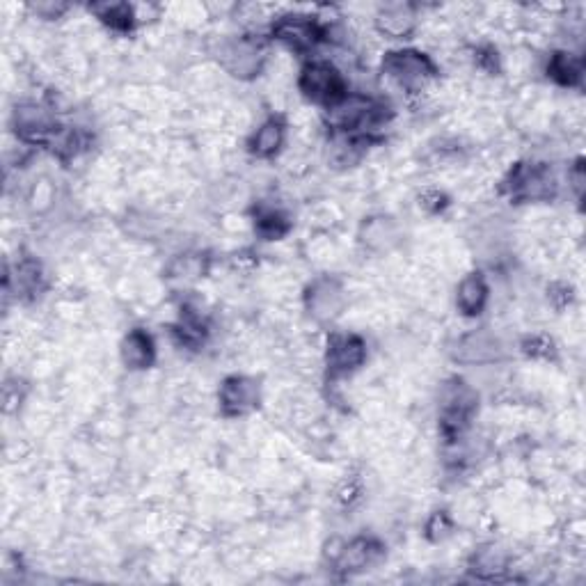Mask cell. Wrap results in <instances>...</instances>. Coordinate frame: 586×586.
<instances>
[{
  "instance_id": "cell-18",
  "label": "cell",
  "mask_w": 586,
  "mask_h": 586,
  "mask_svg": "<svg viewBox=\"0 0 586 586\" xmlns=\"http://www.w3.org/2000/svg\"><path fill=\"white\" fill-rule=\"evenodd\" d=\"M90 10L108 30H113L117 35H126L136 28L138 23V10L129 3H104V5H92Z\"/></svg>"
},
{
  "instance_id": "cell-2",
  "label": "cell",
  "mask_w": 586,
  "mask_h": 586,
  "mask_svg": "<svg viewBox=\"0 0 586 586\" xmlns=\"http://www.w3.org/2000/svg\"><path fill=\"white\" fill-rule=\"evenodd\" d=\"M380 69H383V76L387 81L401 87L408 94L422 92L426 85L438 78V65L431 60V55L415 49L385 53Z\"/></svg>"
},
{
  "instance_id": "cell-21",
  "label": "cell",
  "mask_w": 586,
  "mask_h": 586,
  "mask_svg": "<svg viewBox=\"0 0 586 586\" xmlns=\"http://www.w3.org/2000/svg\"><path fill=\"white\" fill-rule=\"evenodd\" d=\"M209 273V257L202 252H186L172 259L168 266V277L177 282H195Z\"/></svg>"
},
{
  "instance_id": "cell-4",
  "label": "cell",
  "mask_w": 586,
  "mask_h": 586,
  "mask_svg": "<svg viewBox=\"0 0 586 586\" xmlns=\"http://www.w3.org/2000/svg\"><path fill=\"white\" fill-rule=\"evenodd\" d=\"M298 90L307 101L328 110L330 106H335L337 101H342L346 97L348 83L342 71L332 65V62L312 60L300 69Z\"/></svg>"
},
{
  "instance_id": "cell-10",
  "label": "cell",
  "mask_w": 586,
  "mask_h": 586,
  "mask_svg": "<svg viewBox=\"0 0 586 586\" xmlns=\"http://www.w3.org/2000/svg\"><path fill=\"white\" fill-rule=\"evenodd\" d=\"M506 355L502 339L488 328H479L458 337L451 346V358L458 364H493Z\"/></svg>"
},
{
  "instance_id": "cell-14",
  "label": "cell",
  "mask_w": 586,
  "mask_h": 586,
  "mask_svg": "<svg viewBox=\"0 0 586 586\" xmlns=\"http://www.w3.org/2000/svg\"><path fill=\"white\" fill-rule=\"evenodd\" d=\"M287 122L280 115H271L266 122H261L259 129L252 133L248 140V152L261 158V161H268L282 152L284 142H287Z\"/></svg>"
},
{
  "instance_id": "cell-23",
  "label": "cell",
  "mask_w": 586,
  "mask_h": 586,
  "mask_svg": "<svg viewBox=\"0 0 586 586\" xmlns=\"http://www.w3.org/2000/svg\"><path fill=\"white\" fill-rule=\"evenodd\" d=\"M174 335L179 337V342L188 346V348H200L204 342H207L209 337V326L207 321L202 319L200 314L195 310H186L181 312V319L177 323V328H174Z\"/></svg>"
},
{
  "instance_id": "cell-17",
  "label": "cell",
  "mask_w": 586,
  "mask_h": 586,
  "mask_svg": "<svg viewBox=\"0 0 586 586\" xmlns=\"http://www.w3.org/2000/svg\"><path fill=\"white\" fill-rule=\"evenodd\" d=\"M490 298V287L486 275L474 271L465 275L456 289V307L463 316H479L483 314Z\"/></svg>"
},
{
  "instance_id": "cell-27",
  "label": "cell",
  "mask_w": 586,
  "mask_h": 586,
  "mask_svg": "<svg viewBox=\"0 0 586 586\" xmlns=\"http://www.w3.org/2000/svg\"><path fill=\"white\" fill-rule=\"evenodd\" d=\"M30 10H33L37 17H42V19H60L62 14L69 10V5H65V3H35V5H30Z\"/></svg>"
},
{
  "instance_id": "cell-15",
  "label": "cell",
  "mask_w": 586,
  "mask_h": 586,
  "mask_svg": "<svg viewBox=\"0 0 586 586\" xmlns=\"http://www.w3.org/2000/svg\"><path fill=\"white\" fill-rule=\"evenodd\" d=\"M380 557H383V545L376 538L358 536L339 550L335 564L339 570H346V573H360V570L374 566Z\"/></svg>"
},
{
  "instance_id": "cell-13",
  "label": "cell",
  "mask_w": 586,
  "mask_h": 586,
  "mask_svg": "<svg viewBox=\"0 0 586 586\" xmlns=\"http://www.w3.org/2000/svg\"><path fill=\"white\" fill-rule=\"evenodd\" d=\"M399 239L401 229L397 220L390 216H371L360 227V243L369 252H376V255L392 252L399 245Z\"/></svg>"
},
{
  "instance_id": "cell-16",
  "label": "cell",
  "mask_w": 586,
  "mask_h": 586,
  "mask_svg": "<svg viewBox=\"0 0 586 586\" xmlns=\"http://www.w3.org/2000/svg\"><path fill=\"white\" fill-rule=\"evenodd\" d=\"M120 355L126 369L142 371L149 369L156 360V344L147 330L136 328L122 339Z\"/></svg>"
},
{
  "instance_id": "cell-11",
  "label": "cell",
  "mask_w": 586,
  "mask_h": 586,
  "mask_svg": "<svg viewBox=\"0 0 586 586\" xmlns=\"http://www.w3.org/2000/svg\"><path fill=\"white\" fill-rule=\"evenodd\" d=\"M220 413L229 419L245 417L255 413L261 403V387L255 378L250 376H229L223 380L218 392Z\"/></svg>"
},
{
  "instance_id": "cell-1",
  "label": "cell",
  "mask_w": 586,
  "mask_h": 586,
  "mask_svg": "<svg viewBox=\"0 0 586 586\" xmlns=\"http://www.w3.org/2000/svg\"><path fill=\"white\" fill-rule=\"evenodd\" d=\"M479 410V394L465 380H449L440 394V433L447 445H456L470 429Z\"/></svg>"
},
{
  "instance_id": "cell-19",
  "label": "cell",
  "mask_w": 586,
  "mask_h": 586,
  "mask_svg": "<svg viewBox=\"0 0 586 586\" xmlns=\"http://www.w3.org/2000/svg\"><path fill=\"white\" fill-rule=\"evenodd\" d=\"M548 76L561 87H577L584 78V60L570 51H557L548 60Z\"/></svg>"
},
{
  "instance_id": "cell-9",
  "label": "cell",
  "mask_w": 586,
  "mask_h": 586,
  "mask_svg": "<svg viewBox=\"0 0 586 586\" xmlns=\"http://www.w3.org/2000/svg\"><path fill=\"white\" fill-rule=\"evenodd\" d=\"M367 362V344L353 332H335L328 342L326 369L330 378H346Z\"/></svg>"
},
{
  "instance_id": "cell-22",
  "label": "cell",
  "mask_w": 586,
  "mask_h": 586,
  "mask_svg": "<svg viewBox=\"0 0 586 586\" xmlns=\"http://www.w3.org/2000/svg\"><path fill=\"white\" fill-rule=\"evenodd\" d=\"M46 289V273L39 261L21 259L17 264V293L21 298L33 300Z\"/></svg>"
},
{
  "instance_id": "cell-6",
  "label": "cell",
  "mask_w": 586,
  "mask_h": 586,
  "mask_svg": "<svg viewBox=\"0 0 586 586\" xmlns=\"http://www.w3.org/2000/svg\"><path fill=\"white\" fill-rule=\"evenodd\" d=\"M502 190L516 204L550 202L557 195V179H554L550 165L518 163L513 165L509 177L504 179Z\"/></svg>"
},
{
  "instance_id": "cell-8",
  "label": "cell",
  "mask_w": 586,
  "mask_h": 586,
  "mask_svg": "<svg viewBox=\"0 0 586 586\" xmlns=\"http://www.w3.org/2000/svg\"><path fill=\"white\" fill-rule=\"evenodd\" d=\"M12 122H14V131H17L19 140L33 147H51V142L62 129V126L55 122L51 110H46L39 104H33V101L17 106V110H14L12 115Z\"/></svg>"
},
{
  "instance_id": "cell-12",
  "label": "cell",
  "mask_w": 586,
  "mask_h": 586,
  "mask_svg": "<svg viewBox=\"0 0 586 586\" xmlns=\"http://www.w3.org/2000/svg\"><path fill=\"white\" fill-rule=\"evenodd\" d=\"M374 28L387 39H410L417 30V7L413 3H385L374 14Z\"/></svg>"
},
{
  "instance_id": "cell-24",
  "label": "cell",
  "mask_w": 586,
  "mask_h": 586,
  "mask_svg": "<svg viewBox=\"0 0 586 586\" xmlns=\"http://www.w3.org/2000/svg\"><path fill=\"white\" fill-rule=\"evenodd\" d=\"M255 232L264 241H277L284 239L291 232V220L280 209H264L257 213L255 218Z\"/></svg>"
},
{
  "instance_id": "cell-7",
  "label": "cell",
  "mask_w": 586,
  "mask_h": 586,
  "mask_svg": "<svg viewBox=\"0 0 586 586\" xmlns=\"http://www.w3.org/2000/svg\"><path fill=\"white\" fill-rule=\"evenodd\" d=\"M346 307V289L339 277L321 275L305 291V310L321 326H330Z\"/></svg>"
},
{
  "instance_id": "cell-3",
  "label": "cell",
  "mask_w": 586,
  "mask_h": 586,
  "mask_svg": "<svg viewBox=\"0 0 586 586\" xmlns=\"http://www.w3.org/2000/svg\"><path fill=\"white\" fill-rule=\"evenodd\" d=\"M266 55V39H261L257 35L225 37L216 49L220 67H223L229 76L239 78V81H252V78H257L266 65Z\"/></svg>"
},
{
  "instance_id": "cell-20",
  "label": "cell",
  "mask_w": 586,
  "mask_h": 586,
  "mask_svg": "<svg viewBox=\"0 0 586 586\" xmlns=\"http://www.w3.org/2000/svg\"><path fill=\"white\" fill-rule=\"evenodd\" d=\"M506 566H509V554L497 548V545H483L481 550L474 552L470 570L483 577V580H495V577L504 573Z\"/></svg>"
},
{
  "instance_id": "cell-25",
  "label": "cell",
  "mask_w": 586,
  "mask_h": 586,
  "mask_svg": "<svg viewBox=\"0 0 586 586\" xmlns=\"http://www.w3.org/2000/svg\"><path fill=\"white\" fill-rule=\"evenodd\" d=\"M451 532H454V520H451L447 511H435L429 522H426V538L433 543L445 541V538L451 536Z\"/></svg>"
},
{
  "instance_id": "cell-28",
  "label": "cell",
  "mask_w": 586,
  "mask_h": 586,
  "mask_svg": "<svg viewBox=\"0 0 586 586\" xmlns=\"http://www.w3.org/2000/svg\"><path fill=\"white\" fill-rule=\"evenodd\" d=\"M422 204L424 209H429L431 213H438V211H442L447 207V195L445 193H440V190H429V193H424L422 195Z\"/></svg>"
},
{
  "instance_id": "cell-26",
  "label": "cell",
  "mask_w": 586,
  "mask_h": 586,
  "mask_svg": "<svg viewBox=\"0 0 586 586\" xmlns=\"http://www.w3.org/2000/svg\"><path fill=\"white\" fill-rule=\"evenodd\" d=\"M522 353L534 360H552L554 358V342L545 335H532L522 342Z\"/></svg>"
},
{
  "instance_id": "cell-5",
  "label": "cell",
  "mask_w": 586,
  "mask_h": 586,
  "mask_svg": "<svg viewBox=\"0 0 586 586\" xmlns=\"http://www.w3.org/2000/svg\"><path fill=\"white\" fill-rule=\"evenodd\" d=\"M271 37L280 42L284 49H289L298 55L314 53L319 46L328 39V28L312 17V14L303 12H287L280 14L271 26Z\"/></svg>"
}]
</instances>
